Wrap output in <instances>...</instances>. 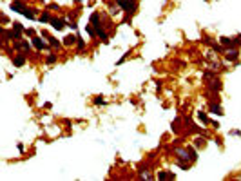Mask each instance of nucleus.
<instances>
[{
  "label": "nucleus",
  "mask_w": 241,
  "mask_h": 181,
  "mask_svg": "<svg viewBox=\"0 0 241 181\" xmlns=\"http://www.w3.org/2000/svg\"><path fill=\"white\" fill-rule=\"evenodd\" d=\"M207 89H209L210 93H214V94H218L221 89H223V84H221V80L218 76H214V78H210L207 80Z\"/></svg>",
  "instance_id": "obj_3"
},
{
  "label": "nucleus",
  "mask_w": 241,
  "mask_h": 181,
  "mask_svg": "<svg viewBox=\"0 0 241 181\" xmlns=\"http://www.w3.org/2000/svg\"><path fill=\"white\" fill-rule=\"evenodd\" d=\"M49 24H51V27L54 31H62L63 27L67 25V18H56V16H53Z\"/></svg>",
  "instance_id": "obj_8"
},
{
  "label": "nucleus",
  "mask_w": 241,
  "mask_h": 181,
  "mask_svg": "<svg viewBox=\"0 0 241 181\" xmlns=\"http://www.w3.org/2000/svg\"><path fill=\"white\" fill-rule=\"evenodd\" d=\"M31 45H33V43H29L27 40H18V42H15L13 49H16V51H22V53H27V54H29V51H31Z\"/></svg>",
  "instance_id": "obj_9"
},
{
  "label": "nucleus",
  "mask_w": 241,
  "mask_h": 181,
  "mask_svg": "<svg viewBox=\"0 0 241 181\" xmlns=\"http://www.w3.org/2000/svg\"><path fill=\"white\" fill-rule=\"evenodd\" d=\"M24 34H25V36H35V31H33V29H24Z\"/></svg>",
  "instance_id": "obj_26"
},
{
  "label": "nucleus",
  "mask_w": 241,
  "mask_h": 181,
  "mask_svg": "<svg viewBox=\"0 0 241 181\" xmlns=\"http://www.w3.org/2000/svg\"><path fill=\"white\" fill-rule=\"evenodd\" d=\"M127 56H129V53H125V54H123V56H122V58H120V60L116 62V65H122V64H123V62L127 60Z\"/></svg>",
  "instance_id": "obj_25"
},
{
  "label": "nucleus",
  "mask_w": 241,
  "mask_h": 181,
  "mask_svg": "<svg viewBox=\"0 0 241 181\" xmlns=\"http://www.w3.org/2000/svg\"><path fill=\"white\" fill-rule=\"evenodd\" d=\"M116 4L122 7V11H125L129 16L136 15V11H138V0H116Z\"/></svg>",
  "instance_id": "obj_1"
},
{
  "label": "nucleus",
  "mask_w": 241,
  "mask_h": 181,
  "mask_svg": "<svg viewBox=\"0 0 241 181\" xmlns=\"http://www.w3.org/2000/svg\"><path fill=\"white\" fill-rule=\"evenodd\" d=\"M47 9H60V6H58V4H49V6H47Z\"/></svg>",
  "instance_id": "obj_28"
},
{
  "label": "nucleus",
  "mask_w": 241,
  "mask_h": 181,
  "mask_svg": "<svg viewBox=\"0 0 241 181\" xmlns=\"http://www.w3.org/2000/svg\"><path fill=\"white\" fill-rule=\"evenodd\" d=\"M51 13H49V11H42V13H40V15H38V22H40V24H49V22H51Z\"/></svg>",
  "instance_id": "obj_16"
},
{
  "label": "nucleus",
  "mask_w": 241,
  "mask_h": 181,
  "mask_svg": "<svg viewBox=\"0 0 241 181\" xmlns=\"http://www.w3.org/2000/svg\"><path fill=\"white\" fill-rule=\"evenodd\" d=\"M205 145H207V136L199 134L198 138H194V147H196V149H203Z\"/></svg>",
  "instance_id": "obj_15"
},
{
  "label": "nucleus",
  "mask_w": 241,
  "mask_h": 181,
  "mask_svg": "<svg viewBox=\"0 0 241 181\" xmlns=\"http://www.w3.org/2000/svg\"><path fill=\"white\" fill-rule=\"evenodd\" d=\"M40 34H42L44 38H45V40H47V43H49V45H51V47H56V49H60V47H62L63 43L60 42V40H56V38H54V36H53V34H49V33L47 31H40Z\"/></svg>",
  "instance_id": "obj_7"
},
{
  "label": "nucleus",
  "mask_w": 241,
  "mask_h": 181,
  "mask_svg": "<svg viewBox=\"0 0 241 181\" xmlns=\"http://www.w3.org/2000/svg\"><path fill=\"white\" fill-rule=\"evenodd\" d=\"M22 15H24L25 18H29V20H36V18H38V16H36V15H38V9H31V7H25V11H24Z\"/></svg>",
  "instance_id": "obj_14"
},
{
  "label": "nucleus",
  "mask_w": 241,
  "mask_h": 181,
  "mask_svg": "<svg viewBox=\"0 0 241 181\" xmlns=\"http://www.w3.org/2000/svg\"><path fill=\"white\" fill-rule=\"evenodd\" d=\"M42 38H44L42 34H40V36H33V38H31L33 47H35L38 53H40V51H47V49H51V45H49V43H45Z\"/></svg>",
  "instance_id": "obj_4"
},
{
  "label": "nucleus",
  "mask_w": 241,
  "mask_h": 181,
  "mask_svg": "<svg viewBox=\"0 0 241 181\" xmlns=\"http://www.w3.org/2000/svg\"><path fill=\"white\" fill-rule=\"evenodd\" d=\"M76 40H78V34H67L62 38V43L63 47H73V45H76Z\"/></svg>",
  "instance_id": "obj_12"
},
{
  "label": "nucleus",
  "mask_w": 241,
  "mask_h": 181,
  "mask_svg": "<svg viewBox=\"0 0 241 181\" xmlns=\"http://www.w3.org/2000/svg\"><path fill=\"white\" fill-rule=\"evenodd\" d=\"M16 149H18V152H24V143H18V145H16Z\"/></svg>",
  "instance_id": "obj_32"
},
{
  "label": "nucleus",
  "mask_w": 241,
  "mask_h": 181,
  "mask_svg": "<svg viewBox=\"0 0 241 181\" xmlns=\"http://www.w3.org/2000/svg\"><path fill=\"white\" fill-rule=\"evenodd\" d=\"M210 125H212V127L216 129V130H218V129L221 127V125H220V123H218V121H216V120H210Z\"/></svg>",
  "instance_id": "obj_27"
},
{
  "label": "nucleus",
  "mask_w": 241,
  "mask_h": 181,
  "mask_svg": "<svg viewBox=\"0 0 241 181\" xmlns=\"http://www.w3.org/2000/svg\"><path fill=\"white\" fill-rule=\"evenodd\" d=\"M76 34H78V40H76V51H78V53H84V51H85V40L82 38V34H80L78 31H76Z\"/></svg>",
  "instance_id": "obj_17"
},
{
  "label": "nucleus",
  "mask_w": 241,
  "mask_h": 181,
  "mask_svg": "<svg viewBox=\"0 0 241 181\" xmlns=\"http://www.w3.org/2000/svg\"><path fill=\"white\" fill-rule=\"evenodd\" d=\"M187 150H189V154H190V161L196 163V161H198V149L192 145V147H187Z\"/></svg>",
  "instance_id": "obj_21"
},
{
  "label": "nucleus",
  "mask_w": 241,
  "mask_h": 181,
  "mask_svg": "<svg viewBox=\"0 0 241 181\" xmlns=\"http://www.w3.org/2000/svg\"><path fill=\"white\" fill-rule=\"evenodd\" d=\"M120 9H122V7H120L118 4H116V6H113V4H111V6H109V15H113V16H114V15H118V13H120Z\"/></svg>",
  "instance_id": "obj_23"
},
{
  "label": "nucleus",
  "mask_w": 241,
  "mask_h": 181,
  "mask_svg": "<svg viewBox=\"0 0 241 181\" xmlns=\"http://www.w3.org/2000/svg\"><path fill=\"white\" fill-rule=\"evenodd\" d=\"M25 7H27V6H25L24 0H13V2H11V9L15 11V13H24Z\"/></svg>",
  "instance_id": "obj_11"
},
{
  "label": "nucleus",
  "mask_w": 241,
  "mask_h": 181,
  "mask_svg": "<svg viewBox=\"0 0 241 181\" xmlns=\"http://www.w3.org/2000/svg\"><path fill=\"white\" fill-rule=\"evenodd\" d=\"M209 111L212 112V114H216V116H223V114H225V112H223V109H221V105H220V102H216V100H212V102H210Z\"/></svg>",
  "instance_id": "obj_10"
},
{
  "label": "nucleus",
  "mask_w": 241,
  "mask_h": 181,
  "mask_svg": "<svg viewBox=\"0 0 241 181\" xmlns=\"http://www.w3.org/2000/svg\"><path fill=\"white\" fill-rule=\"evenodd\" d=\"M9 18H7V15H2V24H7Z\"/></svg>",
  "instance_id": "obj_31"
},
{
  "label": "nucleus",
  "mask_w": 241,
  "mask_h": 181,
  "mask_svg": "<svg viewBox=\"0 0 241 181\" xmlns=\"http://www.w3.org/2000/svg\"><path fill=\"white\" fill-rule=\"evenodd\" d=\"M74 2H84V0H74Z\"/></svg>",
  "instance_id": "obj_33"
},
{
  "label": "nucleus",
  "mask_w": 241,
  "mask_h": 181,
  "mask_svg": "<svg viewBox=\"0 0 241 181\" xmlns=\"http://www.w3.org/2000/svg\"><path fill=\"white\" fill-rule=\"evenodd\" d=\"M51 107H53V103H51V102H45V103H44V109H47V111H49Z\"/></svg>",
  "instance_id": "obj_30"
},
{
  "label": "nucleus",
  "mask_w": 241,
  "mask_h": 181,
  "mask_svg": "<svg viewBox=\"0 0 241 181\" xmlns=\"http://www.w3.org/2000/svg\"><path fill=\"white\" fill-rule=\"evenodd\" d=\"M13 29H16V31H22V33H24V29H25V27L22 25L20 22H13Z\"/></svg>",
  "instance_id": "obj_24"
},
{
  "label": "nucleus",
  "mask_w": 241,
  "mask_h": 181,
  "mask_svg": "<svg viewBox=\"0 0 241 181\" xmlns=\"http://www.w3.org/2000/svg\"><path fill=\"white\" fill-rule=\"evenodd\" d=\"M181 123H183V118H176V120H172V123H170V130H172L174 134H179V130H181Z\"/></svg>",
  "instance_id": "obj_13"
},
{
  "label": "nucleus",
  "mask_w": 241,
  "mask_h": 181,
  "mask_svg": "<svg viewBox=\"0 0 241 181\" xmlns=\"http://www.w3.org/2000/svg\"><path fill=\"white\" fill-rule=\"evenodd\" d=\"M230 134L232 136H241V130L239 129H234V130H230Z\"/></svg>",
  "instance_id": "obj_29"
},
{
  "label": "nucleus",
  "mask_w": 241,
  "mask_h": 181,
  "mask_svg": "<svg viewBox=\"0 0 241 181\" xmlns=\"http://www.w3.org/2000/svg\"><path fill=\"white\" fill-rule=\"evenodd\" d=\"M176 176L172 172H165V170H160L158 172V179H174Z\"/></svg>",
  "instance_id": "obj_19"
},
{
  "label": "nucleus",
  "mask_w": 241,
  "mask_h": 181,
  "mask_svg": "<svg viewBox=\"0 0 241 181\" xmlns=\"http://www.w3.org/2000/svg\"><path fill=\"white\" fill-rule=\"evenodd\" d=\"M220 43L225 47V49H232V47H238V49H239V45H241V34H238V36H221V38H220Z\"/></svg>",
  "instance_id": "obj_2"
},
{
  "label": "nucleus",
  "mask_w": 241,
  "mask_h": 181,
  "mask_svg": "<svg viewBox=\"0 0 241 181\" xmlns=\"http://www.w3.org/2000/svg\"><path fill=\"white\" fill-rule=\"evenodd\" d=\"M196 116H198V120L203 123V125H210V118L207 116V112H203V111H198L196 112Z\"/></svg>",
  "instance_id": "obj_18"
},
{
  "label": "nucleus",
  "mask_w": 241,
  "mask_h": 181,
  "mask_svg": "<svg viewBox=\"0 0 241 181\" xmlns=\"http://www.w3.org/2000/svg\"><path fill=\"white\" fill-rule=\"evenodd\" d=\"M11 62H13V65L16 67V69H20V67H24V65L27 64V53H18V54H13V58H11Z\"/></svg>",
  "instance_id": "obj_5"
},
{
  "label": "nucleus",
  "mask_w": 241,
  "mask_h": 181,
  "mask_svg": "<svg viewBox=\"0 0 241 181\" xmlns=\"http://www.w3.org/2000/svg\"><path fill=\"white\" fill-rule=\"evenodd\" d=\"M56 62H58V54L56 53H49L45 56V64L47 65H53V64H56Z\"/></svg>",
  "instance_id": "obj_20"
},
{
  "label": "nucleus",
  "mask_w": 241,
  "mask_h": 181,
  "mask_svg": "<svg viewBox=\"0 0 241 181\" xmlns=\"http://www.w3.org/2000/svg\"><path fill=\"white\" fill-rule=\"evenodd\" d=\"M93 105H107V102L104 100V96L102 94H98L93 98Z\"/></svg>",
  "instance_id": "obj_22"
},
{
  "label": "nucleus",
  "mask_w": 241,
  "mask_h": 181,
  "mask_svg": "<svg viewBox=\"0 0 241 181\" xmlns=\"http://www.w3.org/2000/svg\"><path fill=\"white\" fill-rule=\"evenodd\" d=\"M239 60V49L238 47H232L225 51V62H230V64H238Z\"/></svg>",
  "instance_id": "obj_6"
}]
</instances>
